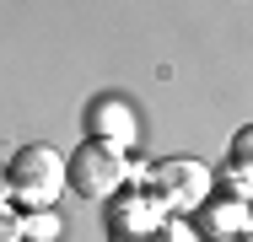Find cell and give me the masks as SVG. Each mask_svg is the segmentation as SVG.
<instances>
[{
    "label": "cell",
    "instance_id": "cell-1",
    "mask_svg": "<svg viewBox=\"0 0 253 242\" xmlns=\"http://www.w3.org/2000/svg\"><path fill=\"white\" fill-rule=\"evenodd\" d=\"M5 189H11L16 204H27V210H49L54 194L65 189V161L54 156L49 145H27V151H16V156H11Z\"/></svg>",
    "mask_w": 253,
    "mask_h": 242
},
{
    "label": "cell",
    "instance_id": "cell-2",
    "mask_svg": "<svg viewBox=\"0 0 253 242\" xmlns=\"http://www.w3.org/2000/svg\"><path fill=\"white\" fill-rule=\"evenodd\" d=\"M124 178H129V161L119 156V145H108V140H86L76 156H70V167H65V183H76L86 199L119 194Z\"/></svg>",
    "mask_w": 253,
    "mask_h": 242
},
{
    "label": "cell",
    "instance_id": "cell-3",
    "mask_svg": "<svg viewBox=\"0 0 253 242\" xmlns=\"http://www.w3.org/2000/svg\"><path fill=\"white\" fill-rule=\"evenodd\" d=\"M205 167L200 161H172V167H156L151 172V189L162 204H200L205 199Z\"/></svg>",
    "mask_w": 253,
    "mask_h": 242
},
{
    "label": "cell",
    "instance_id": "cell-4",
    "mask_svg": "<svg viewBox=\"0 0 253 242\" xmlns=\"http://www.w3.org/2000/svg\"><path fill=\"white\" fill-rule=\"evenodd\" d=\"M0 242H16V221L11 215H0Z\"/></svg>",
    "mask_w": 253,
    "mask_h": 242
}]
</instances>
